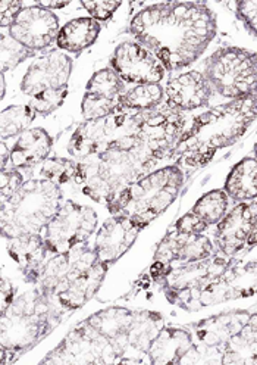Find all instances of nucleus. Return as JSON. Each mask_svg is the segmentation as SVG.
Instances as JSON below:
<instances>
[{
  "mask_svg": "<svg viewBox=\"0 0 257 365\" xmlns=\"http://www.w3.org/2000/svg\"><path fill=\"white\" fill-rule=\"evenodd\" d=\"M78 170V161L75 159L63 156V155H56V156H49L43 164L38 165V170L36 171V175L43 180H48L53 185L63 187L66 185H71L75 180Z\"/></svg>",
  "mask_w": 257,
  "mask_h": 365,
  "instance_id": "32",
  "label": "nucleus"
},
{
  "mask_svg": "<svg viewBox=\"0 0 257 365\" xmlns=\"http://www.w3.org/2000/svg\"><path fill=\"white\" fill-rule=\"evenodd\" d=\"M15 287L12 279L6 274L2 276V283H0V315H2L15 301Z\"/></svg>",
  "mask_w": 257,
  "mask_h": 365,
  "instance_id": "40",
  "label": "nucleus"
},
{
  "mask_svg": "<svg viewBox=\"0 0 257 365\" xmlns=\"http://www.w3.org/2000/svg\"><path fill=\"white\" fill-rule=\"evenodd\" d=\"M229 208V196L222 189L209 190L201 195L193 205L192 212L197 215L203 222L210 225H218L226 215Z\"/></svg>",
  "mask_w": 257,
  "mask_h": 365,
  "instance_id": "33",
  "label": "nucleus"
},
{
  "mask_svg": "<svg viewBox=\"0 0 257 365\" xmlns=\"http://www.w3.org/2000/svg\"><path fill=\"white\" fill-rule=\"evenodd\" d=\"M253 153H254V158L257 159V143L254 145V149H253Z\"/></svg>",
  "mask_w": 257,
  "mask_h": 365,
  "instance_id": "43",
  "label": "nucleus"
},
{
  "mask_svg": "<svg viewBox=\"0 0 257 365\" xmlns=\"http://www.w3.org/2000/svg\"><path fill=\"white\" fill-rule=\"evenodd\" d=\"M194 345L193 334L181 327H165L157 333L147 351L150 365H175Z\"/></svg>",
  "mask_w": 257,
  "mask_h": 365,
  "instance_id": "24",
  "label": "nucleus"
},
{
  "mask_svg": "<svg viewBox=\"0 0 257 365\" xmlns=\"http://www.w3.org/2000/svg\"><path fill=\"white\" fill-rule=\"evenodd\" d=\"M37 55L38 53L30 51L24 44L15 40L9 34V30H2V36H0V66H2V73H14L16 68Z\"/></svg>",
  "mask_w": 257,
  "mask_h": 365,
  "instance_id": "34",
  "label": "nucleus"
},
{
  "mask_svg": "<svg viewBox=\"0 0 257 365\" xmlns=\"http://www.w3.org/2000/svg\"><path fill=\"white\" fill-rule=\"evenodd\" d=\"M74 58L59 49L40 53L12 73L18 103L48 118L66 103L74 74Z\"/></svg>",
  "mask_w": 257,
  "mask_h": 365,
  "instance_id": "4",
  "label": "nucleus"
},
{
  "mask_svg": "<svg viewBox=\"0 0 257 365\" xmlns=\"http://www.w3.org/2000/svg\"><path fill=\"white\" fill-rule=\"evenodd\" d=\"M74 252L68 254H53L41 268L38 280L34 287H37L43 294L55 298L56 292L68 282L69 274L73 269Z\"/></svg>",
  "mask_w": 257,
  "mask_h": 365,
  "instance_id": "29",
  "label": "nucleus"
},
{
  "mask_svg": "<svg viewBox=\"0 0 257 365\" xmlns=\"http://www.w3.org/2000/svg\"><path fill=\"white\" fill-rule=\"evenodd\" d=\"M109 269V265L99 261L91 265L56 292L55 299L58 305L69 314L85 307L100 292Z\"/></svg>",
  "mask_w": 257,
  "mask_h": 365,
  "instance_id": "22",
  "label": "nucleus"
},
{
  "mask_svg": "<svg viewBox=\"0 0 257 365\" xmlns=\"http://www.w3.org/2000/svg\"><path fill=\"white\" fill-rule=\"evenodd\" d=\"M62 187L38 177L26 180L21 189L0 207L4 239L41 235L63 203Z\"/></svg>",
  "mask_w": 257,
  "mask_h": 365,
  "instance_id": "7",
  "label": "nucleus"
},
{
  "mask_svg": "<svg viewBox=\"0 0 257 365\" xmlns=\"http://www.w3.org/2000/svg\"><path fill=\"white\" fill-rule=\"evenodd\" d=\"M128 31L174 73L203 56L216 37L218 19L203 2H157L140 8L130 19Z\"/></svg>",
  "mask_w": 257,
  "mask_h": 365,
  "instance_id": "1",
  "label": "nucleus"
},
{
  "mask_svg": "<svg viewBox=\"0 0 257 365\" xmlns=\"http://www.w3.org/2000/svg\"><path fill=\"white\" fill-rule=\"evenodd\" d=\"M221 364L224 365H256L257 364V314L248 315L246 323L226 340Z\"/></svg>",
  "mask_w": 257,
  "mask_h": 365,
  "instance_id": "27",
  "label": "nucleus"
},
{
  "mask_svg": "<svg viewBox=\"0 0 257 365\" xmlns=\"http://www.w3.org/2000/svg\"><path fill=\"white\" fill-rule=\"evenodd\" d=\"M24 177V173L16 168L2 171V174H0V197H2V202L12 197L21 189V186L26 182Z\"/></svg>",
  "mask_w": 257,
  "mask_h": 365,
  "instance_id": "36",
  "label": "nucleus"
},
{
  "mask_svg": "<svg viewBox=\"0 0 257 365\" xmlns=\"http://www.w3.org/2000/svg\"><path fill=\"white\" fill-rule=\"evenodd\" d=\"M215 254L212 239L201 235H182L171 232L156 246L153 261L146 272L140 274L135 284L156 283L175 265L206 259Z\"/></svg>",
  "mask_w": 257,
  "mask_h": 365,
  "instance_id": "12",
  "label": "nucleus"
},
{
  "mask_svg": "<svg viewBox=\"0 0 257 365\" xmlns=\"http://www.w3.org/2000/svg\"><path fill=\"white\" fill-rule=\"evenodd\" d=\"M24 6V0H2L0 2V29L9 30Z\"/></svg>",
  "mask_w": 257,
  "mask_h": 365,
  "instance_id": "39",
  "label": "nucleus"
},
{
  "mask_svg": "<svg viewBox=\"0 0 257 365\" xmlns=\"http://www.w3.org/2000/svg\"><path fill=\"white\" fill-rule=\"evenodd\" d=\"M182 185L184 170L179 165H162L134 181L106 210L146 228L172 208Z\"/></svg>",
  "mask_w": 257,
  "mask_h": 365,
  "instance_id": "6",
  "label": "nucleus"
},
{
  "mask_svg": "<svg viewBox=\"0 0 257 365\" xmlns=\"http://www.w3.org/2000/svg\"><path fill=\"white\" fill-rule=\"evenodd\" d=\"M229 262V257L219 252L197 262L179 264L172 267L154 284L160 287V292L171 299V302L182 305L187 302V296H189V302L193 301V298L199 299L200 293L221 276Z\"/></svg>",
  "mask_w": 257,
  "mask_h": 365,
  "instance_id": "13",
  "label": "nucleus"
},
{
  "mask_svg": "<svg viewBox=\"0 0 257 365\" xmlns=\"http://www.w3.org/2000/svg\"><path fill=\"white\" fill-rule=\"evenodd\" d=\"M61 29V16L34 2L26 4L9 29V34L30 51L38 53L48 51L53 43L56 44Z\"/></svg>",
  "mask_w": 257,
  "mask_h": 365,
  "instance_id": "16",
  "label": "nucleus"
},
{
  "mask_svg": "<svg viewBox=\"0 0 257 365\" xmlns=\"http://www.w3.org/2000/svg\"><path fill=\"white\" fill-rule=\"evenodd\" d=\"M9 145V163L5 170H30L43 164L52 153L55 135L44 127L33 125L26 130ZM2 170V171H5Z\"/></svg>",
  "mask_w": 257,
  "mask_h": 365,
  "instance_id": "20",
  "label": "nucleus"
},
{
  "mask_svg": "<svg viewBox=\"0 0 257 365\" xmlns=\"http://www.w3.org/2000/svg\"><path fill=\"white\" fill-rule=\"evenodd\" d=\"M165 102V88L162 84H137L125 90L121 109L134 112H150Z\"/></svg>",
  "mask_w": 257,
  "mask_h": 365,
  "instance_id": "31",
  "label": "nucleus"
},
{
  "mask_svg": "<svg viewBox=\"0 0 257 365\" xmlns=\"http://www.w3.org/2000/svg\"><path fill=\"white\" fill-rule=\"evenodd\" d=\"M236 15L243 22L244 27L257 36V0H240L234 4Z\"/></svg>",
  "mask_w": 257,
  "mask_h": 365,
  "instance_id": "37",
  "label": "nucleus"
},
{
  "mask_svg": "<svg viewBox=\"0 0 257 365\" xmlns=\"http://www.w3.org/2000/svg\"><path fill=\"white\" fill-rule=\"evenodd\" d=\"M163 326H165V317L162 312L137 309L128 333V354L124 358H137L150 364L147 351Z\"/></svg>",
  "mask_w": 257,
  "mask_h": 365,
  "instance_id": "26",
  "label": "nucleus"
},
{
  "mask_svg": "<svg viewBox=\"0 0 257 365\" xmlns=\"http://www.w3.org/2000/svg\"><path fill=\"white\" fill-rule=\"evenodd\" d=\"M163 158L138 133L107 150L78 161L74 185L88 200L107 208L130 185L150 173Z\"/></svg>",
  "mask_w": 257,
  "mask_h": 365,
  "instance_id": "3",
  "label": "nucleus"
},
{
  "mask_svg": "<svg viewBox=\"0 0 257 365\" xmlns=\"http://www.w3.org/2000/svg\"><path fill=\"white\" fill-rule=\"evenodd\" d=\"M63 311L55 298L43 294L37 287L19 293L14 304L2 314L0 349L14 352L18 358L48 337L61 323Z\"/></svg>",
  "mask_w": 257,
  "mask_h": 365,
  "instance_id": "5",
  "label": "nucleus"
},
{
  "mask_svg": "<svg viewBox=\"0 0 257 365\" xmlns=\"http://www.w3.org/2000/svg\"><path fill=\"white\" fill-rule=\"evenodd\" d=\"M204 76L218 95L229 101L257 95V51L247 46H224L210 55Z\"/></svg>",
  "mask_w": 257,
  "mask_h": 365,
  "instance_id": "8",
  "label": "nucleus"
},
{
  "mask_svg": "<svg viewBox=\"0 0 257 365\" xmlns=\"http://www.w3.org/2000/svg\"><path fill=\"white\" fill-rule=\"evenodd\" d=\"M256 124L257 95L214 106L185 127L168 158L182 170L203 168L243 140Z\"/></svg>",
  "mask_w": 257,
  "mask_h": 365,
  "instance_id": "2",
  "label": "nucleus"
},
{
  "mask_svg": "<svg viewBox=\"0 0 257 365\" xmlns=\"http://www.w3.org/2000/svg\"><path fill=\"white\" fill-rule=\"evenodd\" d=\"M145 112L118 109L99 120L81 121L65 137V152L75 161L99 155L134 134Z\"/></svg>",
  "mask_w": 257,
  "mask_h": 365,
  "instance_id": "9",
  "label": "nucleus"
},
{
  "mask_svg": "<svg viewBox=\"0 0 257 365\" xmlns=\"http://www.w3.org/2000/svg\"><path fill=\"white\" fill-rule=\"evenodd\" d=\"M95 205L77 199L63 200L59 211L41 233L52 255L73 252L74 249L87 245L96 235L100 224Z\"/></svg>",
  "mask_w": 257,
  "mask_h": 365,
  "instance_id": "11",
  "label": "nucleus"
},
{
  "mask_svg": "<svg viewBox=\"0 0 257 365\" xmlns=\"http://www.w3.org/2000/svg\"><path fill=\"white\" fill-rule=\"evenodd\" d=\"M102 33V24L91 16H74L62 26L56 48L69 55H80L95 44Z\"/></svg>",
  "mask_w": 257,
  "mask_h": 365,
  "instance_id": "25",
  "label": "nucleus"
},
{
  "mask_svg": "<svg viewBox=\"0 0 257 365\" xmlns=\"http://www.w3.org/2000/svg\"><path fill=\"white\" fill-rule=\"evenodd\" d=\"M134 308L128 307H105L91 312L85 319V323L93 329L98 330L100 334L107 337L110 341L118 346L124 356L128 354V333L135 317Z\"/></svg>",
  "mask_w": 257,
  "mask_h": 365,
  "instance_id": "23",
  "label": "nucleus"
},
{
  "mask_svg": "<svg viewBox=\"0 0 257 365\" xmlns=\"http://www.w3.org/2000/svg\"><path fill=\"white\" fill-rule=\"evenodd\" d=\"M145 228L130 218L110 215L98 228L93 240V249H95L98 261L112 267L118 262L128 250L135 245L140 235Z\"/></svg>",
  "mask_w": 257,
  "mask_h": 365,
  "instance_id": "17",
  "label": "nucleus"
},
{
  "mask_svg": "<svg viewBox=\"0 0 257 365\" xmlns=\"http://www.w3.org/2000/svg\"><path fill=\"white\" fill-rule=\"evenodd\" d=\"M78 4L88 16L95 18L99 22L109 21L124 5L118 0H80Z\"/></svg>",
  "mask_w": 257,
  "mask_h": 365,
  "instance_id": "35",
  "label": "nucleus"
},
{
  "mask_svg": "<svg viewBox=\"0 0 257 365\" xmlns=\"http://www.w3.org/2000/svg\"><path fill=\"white\" fill-rule=\"evenodd\" d=\"M247 246L248 247H256L257 246V211H256L254 218H253V225H251V232H250V236H248V240H247Z\"/></svg>",
  "mask_w": 257,
  "mask_h": 365,
  "instance_id": "41",
  "label": "nucleus"
},
{
  "mask_svg": "<svg viewBox=\"0 0 257 365\" xmlns=\"http://www.w3.org/2000/svg\"><path fill=\"white\" fill-rule=\"evenodd\" d=\"M110 66L125 84H160L167 78V68L145 44L122 40L113 48Z\"/></svg>",
  "mask_w": 257,
  "mask_h": 365,
  "instance_id": "15",
  "label": "nucleus"
},
{
  "mask_svg": "<svg viewBox=\"0 0 257 365\" xmlns=\"http://www.w3.org/2000/svg\"><path fill=\"white\" fill-rule=\"evenodd\" d=\"M124 358L113 341L85 323H77L48 352L40 364L46 365H116Z\"/></svg>",
  "mask_w": 257,
  "mask_h": 365,
  "instance_id": "10",
  "label": "nucleus"
},
{
  "mask_svg": "<svg viewBox=\"0 0 257 365\" xmlns=\"http://www.w3.org/2000/svg\"><path fill=\"white\" fill-rule=\"evenodd\" d=\"M0 87H2V91H0V96H2V102L6 99V74L0 73Z\"/></svg>",
  "mask_w": 257,
  "mask_h": 365,
  "instance_id": "42",
  "label": "nucleus"
},
{
  "mask_svg": "<svg viewBox=\"0 0 257 365\" xmlns=\"http://www.w3.org/2000/svg\"><path fill=\"white\" fill-rule=\"evenodd\" d=\"M209 228L206 222H203L197 215L193 212H187L181 215L174 225V230L182 235H201Z\"/></svg>",
  "mask_w": 257,
  "mask_h": 365,
  "instance_id": "38",
  "label": "nucleus"
},
{
  "mask_svg": "<svg viewBox=\"0 0 257 365\" xmlns=\"http://www.w3.org/2000/svg\"><path fill=\"white\" fill-rule=\"evenodd\" d=\"M37 118V113L26 103L16 102L8 105L0 113V137L6 142L12 140L26 130L31 128Z\"/></svg>",
  "mask_w": 257,
  "mask_h": 365,
  "instance_id": "30",
  "label": "nucleus"
},
{
  "mask_svg": "<svg viewBox=\"0 0 257 365\" xmlns=\"http://www.w3.org/2000/svg\"><path fill=\"white\" fill-rule=\"evenodd\" d=\"M51 255L43 235H24L14 239H4V258L9 259L16 268L19 279L28 286H36L41 268Z\"/></svg>",
  "mask_w": 257,
  "mask_h": 365,
  "instance_id": "18",
  "label": "nucleus"
},
{
  "mask_svg": "<svg viewBox=\"0 0 257 365\" xmlns=\"http://www.w3.org/2000/svg\"><path fill=\"white\" fill-rule=\"evenodd\" d=\"M125 93V83L113 71V68L100 66L91 73L81 90L77 105V117L81 121L105 118L120 109Z\"/></svg>",
  "mask_w": 257,
  "mask_h": 365,
  "instance_id": "14",
  "label": "nucleus"
},
{
  "mask_svg": "<svg viewBox=\"0 0 257 365\" xmlns=\"http://www.w3.org/2000/svg\"><path fill=\"white\" fill-rule=\"evenodd\" d=\"M224 190L236 202L257 199V159L246 156L231 168L225 178Z\"/></svg>",
  "mask_w": 257,
  "mask_h": 365,
  "instance_id": "28",
  "label": "nucleus"
},
{
  "mask_svg": "<svg viewBox=\"0 0 257 365\" xmlns=\"http://www.w3.org/2000/svg\"><path fill=\"white\" fill-rule=\"evenodd\" d=\"M212 98L206 76L197 70H189L172 77L165 87V103L182 113L206 108Z\"/></svg>",
  "mask_w": 257,
  "mask_h": 365,
  "instance_id": "19",
  "label": "nucleus"
},
{
  "mask_svg": "<svg viewBox=\"0 0 257 365\" xmlns=\"http://www.w3.org/2000/svg\"><path fill=\"white\" fill-rule=\"evenodd\" d=\"M257 202H241L234 207L218 224L216 245L225 257H236L247 246Z\"/></svg>",
  "mask_w": 257,
  "mask_h": 365,
  "instance_id": "21",
  "label": "nucleus"
}]
</instances>
